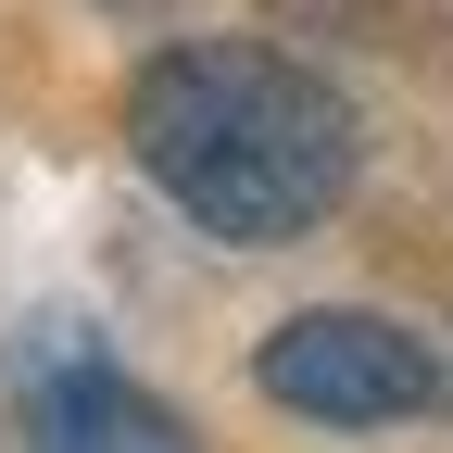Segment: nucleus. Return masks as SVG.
I'll return each mask as SVG.
<instances>
[{"mask_svg": "<svg viewBox=\"0 0 453 453\" xmlns=\"http://www.w3.org/2000/svg\"><path fill=\"white\" fill-rule=\"evenodd\" d=\"M127 151L202 240H315L353 189V101L265 38H177L127 88Z\"/></svg>", "mask_w": 453, "mask_h": 453, "instance_id": "obj_1", "label": "nucleus"}, {"mask_svg": "<svg viewBox=\"0 0 453 453\" xmlns=\"http://www.w3.org/2000/svg\"><path fill=\"white\" fill-rule=\"evenodd\" d=\"M265 378V403H290V416H327V428H378V416H416L441 365L416 353V327H390V315H290L252 353Z\"/></svg>", "mask_w": 453, "mask_h": 453, "instance_id": "obj_2", "label": "nucleus"}, {"mask_svg": "<svg viewBox=\"0 0 453 453\" xmlns=\"http://www.w3.org/2000/svg\"><path fill=\"white\" fill-rule=\"evenodd\" d=\"M26 441L50 453H177V403L127 390L113 365H64V378H26Z\"/></svg>", "mask_w": 453, "mask_h": 453, "instance_id": "obj_3", "label": "nucleus"}]
</instances>
